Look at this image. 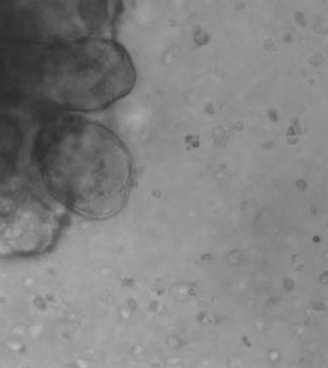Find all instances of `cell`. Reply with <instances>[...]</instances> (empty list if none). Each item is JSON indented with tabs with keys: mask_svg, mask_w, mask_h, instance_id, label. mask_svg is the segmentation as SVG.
<instances>
[{
	"mask_svg": "<svg viewBox=\"0 0 328 368\" xmlns=\"http://www.w3.org/2000/svg\"><path fill=\"white\" fill-rule=\"evenodd\" d=\"M35 77L38 94L52 106L94 112L129 94L136 72L120 43L87 36L49 45L37 62Z\"/></svg>",
	"mask_w": 328,
	"mask_h": 368,
	"instance_id": "obj_2",
	"label": "cell"
},
{
	"mask_svg": "<svg viewBox=\"0 0 328 368\" xmlns=\"http://www.w3.org/2000/svg\"><path fill=\"white\" fill-rule=\"evenodd\" d=\"M54 205L23 188L0 189V257L30 256L46 250L61 227Z\"/></svg>",
	"mask_w": 328,
	"mask_h": 368,
	"instance_id": "obj_3",
	"label": "cell"
},
{
	"mask_svg": "<svg viewBox=\"0 0 328 368\" xmlns=\"http://www.w3.org/2000/svg\"><path fill=\"white\" fill-rule=\"evenodd\" d=\"M35 159L49 193L82 216H112L129 194V152L115 132L98 123L72 116L49 121L38 133Z\"/></svg>",
	"mask_w": 328,
	"mask_h": 368,
	"instance_id": "obj_1",
	"label": "cell"
}]
</instances>
